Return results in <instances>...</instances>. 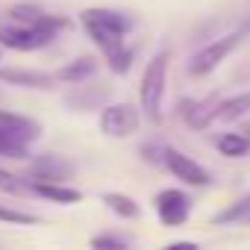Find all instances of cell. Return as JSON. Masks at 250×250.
Masks as SVG:
<instances>
[{
	"instance_id": "4fadbf2b",
	"label": "cell",
	"mask_w": 250,
	"mask_h": 250,
	"mask_svg": "<svg viewBox=\"0 0 250 250\" xmlns=\"http://www.w3.org/2000/svg\"><path fill=\"white\" fill-rule=\"evenodd\" d=\"M33 194L53 200V203H80L83 200V194L77 188H68L65 183H42V180H33Z\"/></svg>"
},
{
	"instance_id": "8992f818",
	"label": "cell",
	"mask_w": 250,
	"mask_h": 250,
	"mask_svg": "<svg viewBox=\"0 0 250 250\" xmlns=\"http://www.w3.org/2000/svg\"><path fill=\"white\" fill-rule=\"evenodd\" d=\"M30 177L42 180V183H65L74 177V162L53 156V153H44V156H36L30 162Z\"/></svg>"
},
{
	"instance_id": "30bf717a",
	"label": "cell",
	"mask_w": 250,
	"mask_h": 250,
	"mask_svg": "<svg viewBox=\"0 0 250 250\" xmlns=\"http://www.w3.org/2000/svg\"><path fill=\"white\" fill-rule=\"evenodd\" d=\"M0 133L9 136V139H18L24 145H30L33 139L42 136V127H39L33 118H24V115H15V112L0 109Z\"/></svg>"
},
{
	"instance_id": "e0dca14e",
	"label": "cell",
	"mask_w": 250,
	"mask_h": 250,
	"mask_svg": "<svg viewBox=\"0 0 250 250\" xmlns=\"http://www.w3.org/2000/svg\"><path fill=\"white\" fill-rule=\"evenodd\" d=\"M0 191H3V194H12V197L33 194V180L15 177V174H9V171H3V168H0Z\"/></svg>"
},
{
	"instance_id": "ac0fdd59",
	"label": "cell",
	"mask_w": 250,
	"mask_h": 250,
	"mask_svg": "<svg viewBox=\"0 0 250 250\" xmlns=\"http://www.w3.org/2000/svg\"><path fill=\"white\" fill-rule=\"evenodd\" d=\"M250 224V194L235 200L229 209H224L221 215H215V224Z\"/></svg>"
},
{
	"instance_id": "277c9868",
	"label": "cell",
	"mask_w": 250,
	"mask_h": 250,
	"mask_svg": "<svg viewBox=\"0 0 250 250\" xmlns=\"http://www.w3.org/2000/svg\"><path fill=\"white\" fill-rule=\"evenodd\" d=\"M241 36H244V30H238V33H229V36H224V39H215L212 44H206L191 62H188V74L191 77H206L209 71H215L221 62H224V56L241 42Z\"/></svg>"
},
{
	"instance_id": "9c48e42d",
	"label": "cell",
	"mask_w": 250,
	"mask_h": 250,
	"mask_svg": "<svg viewBox=\"0 0 250 250\" xmlns=\"http://www.w3.org/2000/svg\"><path fill=\"white\" fill-rule=\"evenodd\" d=\"M9 15H12L18 24L44 27V30H50V33H59V30L68 27V18H62V15H47L42 6H33V3H18V6L9 9Z\"/></svg>"
},
{
	"instance_id": "2e32d148",
	"label": "cell",
	"mask_w": 250,
	"mask_h": 250,
	"mask_svg": "<svg viewBox=\"0 0 250 250\" xmlns=\"http://www.w3.org/2000/svg\"><path fill=\"white\" fill-rule=\"evenodd\" d=\"M103 203H106L115 215H121V218H139V206H136V200L127 197V194L109 191V194H103Z\"/></svg>"
},
{
	"instance_id": "6da1fadb",
	"label": "cell",
	"mask_w": 250,
	"mask_h": 250,
	"mask_svg": "<svg viewBox=\"0 0 250 250\" xmlns=\"http://www.w3.org/2000/svg\"><path fill=\"white\" fill-rule=\"evenodd\" d=\"M83 27L91 36V42L103 50V56L112 59L127 47L124 44V36L133 30V21L121 12H112V9H85L83 12Z\"/></svg>"
},
{
	"instance_id": "9a60e30c",
	"label": "cell",
	"mask_w": 250,
	"mask_h": 250,
	"mask_svg": "<svg viewBox=\"0 0 250 250\" xmlns=\"http://www.w3.org/2000/svg\"><path fill=\"white\" fill-rule=\"evenodd\" d=\"M218 150H221L224 156H229V159L244 156V153L250 150V136H247V133H227V136L218 139Z\"/></svg>"
},
{
	"instance_id": "52a82bcc",
	"label": "cell",
	"mask_w": 250,
	"mask_h": 250,
	"mask_svg": "<svg viewBox=\"0 0 250 250\" xmlns=\"http://www.w3.org/2000/svg\"><path fill=\"white\" fill-rule=\"evenodd\" d=\"M165 168H168L177 180H183V183H188V186H206V183H209L206 168H200L191 156H186V153H180V150H174V147H165Z\"/></svg>"
},
{
	"instance_id": "3957f363",
	"label": "cell",
	"mask_w": 250,
	"mask_h": 250,
	"mask_svg": "<svg viewBox=\"0 0 250 250\" xmlns=\"http://www.w3.org/2000/svg\"><path fill=\"white\" fill-rule=\"evenodd\" d=\"M56 33L44 30V27H33V24H21V27H0V47L9 50H39L47 47L53 42Z\"/></svg>"
},
{
	"instance_id": "ffe728a7",
	"label": "cell",
	"mask_w": 250,
	"mask_h": 250,
	"mask_svg": "<svg viewBox=\"0 0 250 250\" xmlns=\"http://www.w3.org/2000/svg\"><path fill=\"white\" fill-rule=\"evenodd\" d=\"M0 156H9V159H27V145L0 133Z\"/></svg>"
},
{
	"instance_id": "8fae6325",
	"label": "cell",
	"mask_w": 250,
	"mask_h": 250,
	"mask_svg": "<svg viewBox=\"0 0 250 250\" xmlns=\"http://www.w3.org/2000/svg\"><path fill=\"white\" fill-rule=\"evenodd\" d=\"M53 80L56 77H50L44 71H24V68L0 71V83H12V85H21V88H53Z\"/></svg>"
},
{
	"instance_id": "5b68a950",
	"label": "cell",
	"mask_w": 250,
	"mask_h": 250,
	"mask_svg": "<svg viewBox=\"0 0 250 250\" xmlns=\"http://www.w3.org/2000/svg\"><path fill=\"white\" fill-rule=\"evenodd\" d=\"M100 130L112 139H127L139 130V112L130 103H115L100 112Z\"/></svg>"
},
{
	"instance_id": "603a6c76",
	"label": "cell",
	"mask_w": 250,
	"mask_h": 250,
	"mask_svg": "<svg viewBox=\"0 0 250 250\" xmlns=\"http://www.w3.org/2000/svg\"><path fill=\"white\" fill-rule=\"evenodd\" d=\"M127 244H130V238H124V235H109V232L91 238V247H97V250H100V247H127Z\"/></svg>"
},
{
	"instance_id": "cb8c5ba5",
	"label": "cell",
	"mask_w": 250,
	"mask_h": 250,
	"mask_svg": "<svg viewBox=\"0 0 250 250\" xmlns=\"http://www.w3.org/2000/svg\"><path fill=\"white\" fill-rule=\"evenodd\" d=\"M244 133H247V136H250V127H247V130H244Z\"/></svg>"
},
{
	"instance_id": "d6986e66",
	"label": "cell",
	"mask_w": 250,
	"mask_h": 250,
	"mask_svg": "<svg viewBox=\"0 0 250 250\" xmlns=\"http://www.w3.org/2000/svg\"><path fill=\"white\" fill-rule=\"evenodd\" d=\"M247 109H250V94H238V97H232V100H221L218 118H221V121H238Z\"/></svg>"
},
{
	"instance_id": "7c38bea8",
	"label": "cell",
	"mask_w": 250,
	"mask_h": 250,
	"mask_svg": "<svg viewBox=\"0 0 250 250\" xmlns=\"http://www.w3.org/2000/svg\"><path fill=\"white\" fill-rule=\"evenodd\" d=\"M218 109H221V100L218 97H209V100H203V103H197V100H186L183 103V118L191 124V127H206V124L212 121V118H218Z\"/></svg>"
},
{
	"instance_id": "44dd1931",
	"label": "cell",
	"mask_w": 250,
	"mask_h": 250,
	"mask_svg": "<svg viewBox=\"0 0 250 250\" xmlns=\"http://www.w3.org/2000/svg\"><path fill=\"white\" fill-rule=\"evenodd\" d=\"M0 221H6V224H24V227H30V224H36L39 218H36V215H30V212H18V209H9V206H0Z\"/></svg>"
},
{
	"instance_id": "7a4b0ae2",
	"label": "cell",
	"mask_w": 250,
	"mask_h": 250,
	"mask_svg": "<svg viewBox=\"0 0 250 250\" xmlns=\"http://www.w3.org/2000/svg\"><path fill=\"white\" fill-rule=\"evenodd\" d=\"M165 74H168V50H159L150 65L145 68V77H142V109H145V118L159 124L162 121V97H165Z\"/></svg>"
},
{
	"instance_id": "ba28073f",
	"label": "cell",
	"mask_w": 250,
	"mask_h": 250,
	"mask_svg": "<svg viewBox=\"0 0 250 250\" xmlns=\"http://www.w3.org/2000/svg\"><path fill=\"white\" fill-rule=\"evenodd\" d=\"M188 209H191V200H188L180 188H165V191L156 197L159 221H162V224H168V227H180V224H186Z\"/></svg>"
},
{
	"instance_id": "5bb4252c",
	"label": "cell",
	"mask_w": 250,
	"mask_h": 250,
	"mask_svg": "<svg viewBox=\"0 0 250 250\" xmlns=\"http://www.w3.org/2000/svg\"><path fill=\"white\" fill-rule=\"evenodd\" d=\"M94 68H97V62H94L91 56H80V59L68 62L65 68H59L56 80H62V83H85V80L94 74Z\"/></svg>"
},
{
	"instance_id": "7402d4cb",
	"label": "cell",
	"mask_w": 250,
	"mask_h": 250,
	"mask_svg": "<svg viewBox=\"0 0 250 250\" xmlns=\"http://www.w3.org/2000/svg\"><path fill=\"white\" fill-rule=\"evenodd\" d=\"M130 65H133V50H130V47H124L118 56H112V59H109V68H112L115 74H127V71H130Z\"/></svg>"
}]
</instances>
